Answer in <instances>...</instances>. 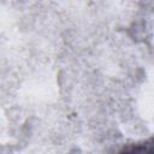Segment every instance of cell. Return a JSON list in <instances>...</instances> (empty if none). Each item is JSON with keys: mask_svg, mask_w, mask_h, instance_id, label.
Returning a JSON list of instances; mask_svg holds the SVG:
<instances>
[{"mask_svg": "<svg viewBox=\"0 0 154 154\" xmlns=\"http://www.w3.org/2000/svg\"><path fill=\"white\" fill-rule=\"evenodd\" d=\"M119 154H154V137L130 144L124 148Z\"/></svg>", "mask_w": 154, "mask_h": 154, "instance_id": "obj_1", "label": "cell"}]
</instances>
